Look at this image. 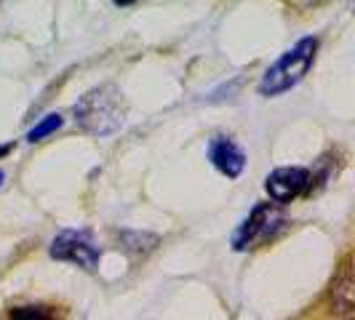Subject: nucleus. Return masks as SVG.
Returning <instances> with one entry per match:
<instances>
[{
    "label": "nucleus",
    "instance_id": "nucleus-7",
    "mask_svg": "<svg viewBox=\"0 0 355 320\" xmlns=\"http://www.w3.org/2000/svg\"><path fill=\"white\" fill-rule=\"evenodd\" d=\"M331 296H334V310H337L339 315H353V310H355V278H353V267H350V262H345V265H342V272L334 278Z\"/></svg>",
    "mask_w": 355,
    "mask_h": 320
},
{
    "label": "nucleus",
    "instance_id": "nucleus-6",
    "mask_svg": "<svg viewBox=\"0 0 355 320\" xmlns=\"http://www.w3.org/2000/svg\"><path fill=\"white\" fill-rule=\"evenodd\" d=\"M209 160L216 171H222L227 179H238L246 168V152L227 136H216L209 144Z\"/></svg>",
    "mask_w": 355,
    "mask_h": 320
},
{
    "label": "nucleus",
    "instance_id": "nucleus-1",
    "mask_svg": "<svg viewBox=\"0 0 355 320\" xmlns=\"http://www.w3.org/2000/svg\"><path fill=\"white\" fill-rule=\"evenodd\" d=\"M72 112H75V123L80 131H86L91 136H110L121 131V125L125 123L123 94L112 83L96 86L78 99Z\"/></svg>",
    "mask_w": 355,
    "mask_h": 320
},
{
    "label": "nucleus",
    "instance_id": "nucleus-10",
    "mask_svg": "<svg viewBox=\"0 0 355 320\" xmlns=\"http://www.w3.org/2000/svg\"><path fill=\"white\" fill-rule=\"evenodd\" d=\"M8 152H11V144H0V158L8 155Z\"/></svg>",
    "mask_w": 355,
    "mask_h": 320
},
{
    "label": "nucleus",
    "instance_id": "nucleus-5",
    "mask_svg": "<svg viewBox=\"0 0 355 320\" xmlns=\"http://www.w3.org/2000/svg\"><path fill=\"white\" fill-rule=\"evenodd\" d=\"M51 256L59 259V262H70V265L83 267L89 272L99 267V249L94 246V240L86 232L78 230L59 232L51 243Z\"/></svg>",
    "mask_w": 355,
    "mask_h": 320
},
{
    "label": "nucleus",
    "instance_id": "nucleus-8",
    "mask_svg": "<svg viewBox=\"0 0 355 320\" xmlns=\"http://www.w3.org/2000/svg\"><path fill=\"white\" fill-rule=\"evenodd\" d=\"M62 115H46L40 123L27 134V142H40V139H46V136H51L53 131H59L62 128Z\"/></svg>",
    "mask_w": 355,
    "mask_h": 320
},
{
    "label": "nucleus",
    "instance_id": "nucleus-9",
    "mask_svg": "<svg viewBox=\"0 0 355 320\" xmlns=\"http://www.w3.org/2000/svg\"><path fill=\"white\" fill-rule=\"evenodd\" d=\"M56 312L49 310V307H14L11 312H8V318H17V320H46V318H53Z\"/></svg>",
    "mask_w": 355,
    "mask_h": 320
},
{
    "label": "nucleus",
    "instance_id": "nucleus-2",
    "mask_svg": "<svg viewBox=\"0 0 355 320\" xmlns=\"http://www.w3.org/2000/svg\"><path fill=\"white\" fill-rule=\"evenodd\" d=\"M315 53H318V37H302L294 48L288 51L262 75L257 91L262 96H281L286 91H291L304 75L310 72V67L315 64Z\"/></svg>",
    "mask_w": 355,
    "mask_h": 320
},
{
    "label": "nucleus",
    "instance_id": "nucleus-4",
    "mask_svg": "<svg viewBox=\"0 0 355 320\" xmlns=\"http://www.w3.org/2000/svg\"><path fill=\"white\" fill-rule=\"evenodd\" d=\"M265 190L272 203L286 206L294 203L297 197L307 195L313 190V171L302 168V166H284L275 168L270 177L265 179Z\"/></svg>",
    "mask_w": 355,
    "mask_h": 320
},
{
    "label": "nucleus",
    "instance_id": "nucleus-3",
    "mask_svg": "<svg viewBox=\"0 0 355 320\" xmlns=\"http://www.w3.org/2000/svg\"><path fill=\"white\" fill-rule=\"evenodd\" d=\"M284 216L275 211L272 203H257L251 213L243 219V224L238 227L235 238H232V249L235 251H249L257 249L259 243H267L275 238V232L284 227Z\"/></svg>",
    "mask_w": 355,
    "mask_h": 320
},
{
    "label": "nucleus",
    "instance_id": "nucleus-12",
    "mask_svg": "<svg viewBox=\"0 0 355 320\" xmlns=\"http://www.w3.org/2000/svg\"><path fill=\"white\" fill-rule=\"evenodd\" d=\"M3 179H6V174H3V171H0V187H3Z\"/></svg>",
    "mask_w": 355,
    "mask_h": 320
},
{
    "label": "nucleus",
    "instance_id": "nucleus-11",
    "mask_svg": "<svg viewBox=\"0 0 355 320\" xmlns=\"http://www.w3.org/2000/svg\"><path fill=\"white\" fill-rule=\"evenodd\" d=\"M112 3H115V6H134L137 0H112Z\"/></svg>",
    "mask_w": 355,
    "mask_h": 320
}]
</instances>
